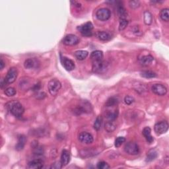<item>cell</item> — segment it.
I'll return each instance as SVG.
<instances>
[{"mask_svg": "<svg viewBox=\"0 0 169 169\" xmlns=\"http://www.w3.org/2000/svg\"><path fill=\"white\" fill-rule=\"evenodd\" d=\"M6 107L9 111L16 118L21 117L25 112L23 106L17 100H11L7 103Z\"/></svg>", "mask_w": 169, "mask_h": 169, "instance_id": "obj_1", "label": "cell"}, {"mask_svg": "<svg viewBox=\"0 0 169 169\" xmlns=\"http://www.w3.org/2000/svg\"><path fill=\"white\" fill-rule=\"evenodd\" d=\"M48 91L50 94L52 96H56L58 94L61 87V84L58 79H52L50 80L48 85Z\"/></svg>", "mask_w": 169, "mask_h": 169, "instance_id": "obj_2", "label": "cell"}, {"mask_svg": "<svg viewBox=\"0 0 169 169\" xmlns=\"http://www.w3.org/2000/svg\"><path fill=\"white\" fill-rule=\"evenodd\" d=\"M93 29V25L91 22H87L80 25L78 27V30L81 32V34L84 37H89L93 35V32L92 30Z\"/></svg>", "mask_w": 169, "mask_h": 169, "instance_id": "obj_3", "label": "cell"}, {"mask_svg": "<svg viewBox=\"0 0 169 169\" xmlns=\"http://www.w3.org/2000/svg\"><path fill=\"white\" fill-rule=\"evenodd\" d=\"M108 64L107 62L100 60L98 61H93V72L94 73H102L106 72L107 70Z\"/></svg>", "mask_w": 169, "mask_h": 169, "instance_id": "obj_4", "label": "cell"}, {"mask_svg": "<svg viewBox=\"0 0 169 169\" xmlns=\"http://www.w3.org/2000/svg\"><path fill=\"white\" fill-rule=\"evenodd\" d=\"M124 150L126 153L130 155H136L139 152V148L138 145L135 142L130 141L127 143L124 147Z\"/></svg>", "mask_w": 169, "mask_h": 169, "instance_id": "obj_5", "label": "cell"}, {"mask_svg": "<svg viewBox=\"0 0 169 169\" xmlns=\"http://www.w3.org/2000/svg\"><path fill=\"white\" fill-rule=\"evenodd\" d=\"M168 124L166 121H162L156 124L154 127V130L157 135L163 134L168 131Z\"/></svg>", "mask_w": 169, "mask_h": 169, "instance_id": "obj_6", "label": "cell"}, {"mask_svg": "<svg viewBox=\"0 0 169 169\" xmlns=\"http://www.w3.org/2000/svg\"><path fill=\"white\" fill-rule=\"evenodd\" d=\"M96 17L101 21H106L110 17V11L107 8H100L97 11Z\"/></svg>", "mask_w": 169, "mask_h": 169, "instance_id": "obj_7", "label": "cell"}, {"mask_svg": "<svg viewBox=\"0 0 169 169\" xmlns=\"http://www.w3.org/2000/svg\"><path fill=\"white\" fill-rule=\"evenodd\" d=\"M18 75V71L16 67H11L7 73V75L5 77V81H6L7 84L13 83L15 81V80Z\"/></svg>", "mask_w": 169, "mask_h": 169, "instance_id": "obj_8", "label": "cell"}, {"mask_svg": "<svg viewBox=\"0 0 169 169\" xmlns=\"http://www.w3.org/2000/svg\"><path fill=\"white\" fill-rule=\"evenodd\" d=\"M79 42V38L77 37L76 35L72 34H67L63 39V43L66 46H75Z\"/></svg>", "mask_w": 169, "mask_h": 169, "instance_id": "obj_9", "label": "cell"}, {"mask_svg": "<svg viewBox=\"0 0 169 169\" xmlns=\"http://www.w3.org/2000/svg\"><path fill=\"white\" fill-rule=\"evenodd\" d=\"M151 90L154 94L159 96H164L167 93V89L162 84H155L151 87Z\"/></svg>", "mask_w": 169, "mask_h": 169, "instance_id": "obj_10", "label": "cell"}, {"mask_svg": "<svg viewBox=\"0 0 169 169\" xmlns=\"http://www.w3.org/2000/svg\"><path fill=\"white\" fill-rule=\"evenodd\" d=\"M79 140L85 144H91L93 142V137L87 132H81L79 135Z\"/></svg>", "mask_w": 169, "mask_h": 169, "instance_id": "obj_11", "label": "cell"}, {"mask_svg": "<svg viewBox=\"0 0 169 169\" xmlns=\"http://www.w3.org/2000/svg\"><path fill=\"white\" fill-rule=\"evenodd\" d=\"M61 63L65 69L67 71H72L75 69V63L74 61L71 60V59L66 58V57H62L61 58Z\"/></svg>", "mask_w": 169, "mask_h": 169, "instance_id": "obj_12", "label": "cell"}, {"mask_svg": "<svg viewBox=\"0 0 169 169\" xmlns=\"http://www.w3.org/2000/svg\"><path fill=\"white\" fill-rule=\"evenodd\" d=\"M44 167V162L42 160L37 159L32 160L28 163V168L31 169H40Z\"/></svg>", "mask_w": 169, "mask_h": 169, "instance_id": "obj_13", "label": "cell"}, {"mask_svg": "<svg viewBox=\"0 0 169 169\" xmlns=\"http://www.w3.org/2000/svg\"><path fill=\"white\" fill-rule=\"evenodd\" d=\"M24 65L26 69H33L38 67L39 62L35 58H29L25 60Z\"/></svg>", "mask_w": 169, "mask_h": 169, "instance_id": "obj_14", "label": "cell"}, {"mask_svg": "<svg viewBox=\"0 0 169 169\" xmlns=\"http://www.w3.org/2000/svg\"><path fill=\"white\" fill-rule=\"evenodd\" d=\"M26 136L24 135H20L18 137V142L15 146V149L17 151H21L24 149L25 145L26 143Z\"/></svg>", "mask_w": 169, "mask_h": 169, "instance_id": "obj_15", "label": "cell"}, {"mask_svg": "<svg viewBox=\"0 0 169 169\" xmlns=\"http://www.w3.org/2000/svg\"><path fill=\"white\" fill-rule=\"evenodd\" d=\"M60 161L61 162L62 165H63V167L69 164V162L70 161V155L69 151L66 149L62 151Z\"/></svg>", "mask_w": 169, "mask_h": 169, "instance_id": "obj_16", "label": "cell"}, {"mask_svg": "<svg viewBox=\"0 0 169 169\" xmlns=\"http://www.w3.org/2000/svg\"><path fill=\"white\" fill-rule=\"evenodd\" d=\"M142 133H143V136L145 137V138L146 139V140L148 143H153L154 141V138L153 136L151 135V129L149 127H145L143 129Z\"/></svg>", "mask_w": 169, "mask_h": 169, "instance_id": "obj_17", "label": "cell"}, {"mask_svg": "<svg viewBox=\"0 0 169 169\" xmlns=\"http://www.w3.org/2000/svg\"><path fill=\"white\" fill-rule=\"evenodd\" d=\"M154 60V58L151 55H146L143 56V57H141L139 60V62L140 64L143 66H147L150 65Z\"/></svg>", "mask_w": 169, "mask_h": 169, "instance_id": "obj_18", "label": "cell"}, {"mask_svg": "<svg viewBox=\"0 0 169 169\" xmlns=\"http://www.w3.org/2000/svg\"><path fill=\"white\" fill-rule=\"evenodd\" d=\"M103 53L100 50H95L91 54V59L93 61H98L102 60Z\"/></svg>", "mask_w": 169, "mask_h": 169, "instance_id": "obj_19", "label": "cell"}, {"mask_svg": "<svg viewBox=\"0 0 169 169\" xmlns=\"http://www.w3.org/2000/svg\"><path fill=\"white\" fill-rule=\"evenodd\" d=\"M106 117L108 121H114L118 118V110H108L106 112Z\"/></svg>", "mask_w": 169, "mask_h": 169, "instance_id": "obj_20", "label": "cell"}, {"mask_svg": "<svg viewBox=\"0 0 169 169\" xmlns=\"http://www.w3.org/2000/svg\"><path fill=\"white\" fill-rule=\"evenodd\" d=\"M97 37L100 40L102 41H108L111 39V35L108 32L106 31H100L98 32Z\"/></svg>", "mask_w": 169, "mask_h": 169, "instance_id": "obj_21", "label": "cell"}, {"mask_svg": "<svg viewBox=\"0 0 169 169\" xmlns=\"http://www.w3.org/2000/svg\"><path fill=\"white\" fill-rule=\"evenodd\" d=\"M89 55V53L87 51H85V50H78L75 52V58L78 59V60H84L85 58H87V57Z\"/></svg>", "mask_w": 169, "mask_h": 169, "instance_id": "obj_22", "label": "cell"}, {"mask_svg": "<svg viewBox=\"0 0 169 169\" xmlns=\"http://www.w3.org/2000/svg\"><path fill=\"white\" fill-rule=\"evenodd\" d=\"M119 102V99L117 97H112L107 100V101L106 102L105 105L107 107H113V106L118 105V103Z\"/></svg>", "mask_w": 169, "mask_h": 169, "instance_id": "obj_23", "label": "cell"}, {"mask_svg": "<svg viewBox=\"0 0 169 169\" xmlns=\"http://www.w3.org/2000/svg\"><path fill=\"white\" fill-rule=\"evenodd\" d=\"M116 128V126L112 121H106L105 124V129L106 131L108 133L113 132Z\"/></svg>", "mask_w": 169, "mask_h": 169, "instance_id": "obj_24", "label": "cell"}, {"mask_svg": "<svg viewBox=\"0 0 169 169\" xmlns=\"http://www.w3.org/2000/svg\"><path fill=\"white\" fill-rule=\"evenodd\" d=\"M143 19L145 24L147 25H150L153 21L152 14L149 11H145L143 15Z\"/></svg>", "mask_w": 169, "mask_h": 169, "instance_id": "obj_25", "label": "cell"}, {"mask_svg": "<svg viewBox=\"0 0 169 169\" xmlns=\"http://www.w3.org/2000/svg\"><path fill=\"white\" fill-rule=\"evenodd\" d=\"M141 76L143 77L144 78L150 79V78H157V75L155 72H152V71L146 70V71H143V72L141 73Z\"/></svg>", "mask_w": 169, "mask_h": 169, "instance_id": "obj_26", "label": "cell"}, {"mask_svg": "<svg viewBox=\"0 0 169 169\" xmlns=\"http://www.w3.org/2000/svg\"><path fill=\"white\" fill-rule=\"evenodd\" d=\"M157 157V152L155 150H150L147 154V158L146 161L147 162H151L153 160H155Z\"/></svg>", "mask_w": 169, "mask_h": 169, "instance_id": "obj_27", "label": "cell"}, {"mask_svg": "<svg viewBox=\"0 0 169 169\" xmlns=\"http://www.w3.org/2000/svg\"><path fill=\"white\" fill-rule=\"evenodd\" d=\"M160 17L162 20L164 21L168 22L169 20V10L168 9L165 8L163 9L161 11V13H160Z\"/></svg>", "mask_w": 169, "mask_h": 169, "instance_id": "obj_28", "label": "cell"}, {"mask_svg": "<svg viewBox=\"0 0 169 169\" xmlns=\"http://www.w3.org/2000/svg\"><path fill=\"white\" fill-rule=\"evenodd\" d=\"M102 116H98L94 122V125H93L94 129L97 130V131H99V130H100V127H101V125H102Z\"/></svg>", "mask_w": 169, "mask_h": 169, "instance_id": "obj_29", "label": "cell"}, {"mask_svg": "<svg viewBox=\"0 0 169 169\" xmlns=\"http://www.w3.org/2000/svg\"><path fill=\"white\" fill-rule=\"evenodd\" d=\"M4 93L5 94V95L10 97L15 95L17 93V91L15 90V89H14L13 87H9L5 90Z\"/></svg>", "mask_w": 169, "mask_h": 169, "instance_id": "obj_30", "label": "cell"}, {"mask_svg": "<svg viewBox=\"0 0 169 169\" xmlns=\"http://www.w3.org/2000/svg\"><path fill=\"white\" fill-rule=\"evenodd\" d=\"M127 25H128V20L127 19H120V25H119V31H122L125 29Z\"/></svg>", "mask_w": 169, "mask_h": 169, "instance_id": "obj_31", "label": "cell"}, {"mask_svg": "<svg viewBox=\"0 0 169 169\" xmlns=\"http://www.w3.org/2000/svg\"><path fill=\"white\" fill-rule=\"evenodd\" d=\"M126 141V139L124 137H118L115 140V147H120L121 145H122L124 142Z\"/></svg>", "mask_w": 169, "mask_h": 169, "instance_id": "obj_32", "label": "cell"}, {"mask_svg": "<svg viewBox=\"0 0 169 169\" xmlns=\"http://www.w3.org/2000/svg\"><path fill=\"white\" fill-rule=\"evenodd\" d=\"M44 153V149L42 147L38 146L37 145L36 146L34 147V154L36 155H42Z\"/></svg>", "mask_w": 169, "mask_h": 169, "instance_id": "obj_33", "label": "cell"}, {"mask_svg": "<svg viewBox=\"0 0 169 169\" xmlns=\"http://www.w3.org/2000/svg\"><path fill=\"white\" fill-rule=\"evenodd\" d=\"M97 168L99 169H108L110 168V166L107 162L105 161H100L97 163Z\"/></svg>", "mask_w": 169, "mask_h": 169, "instance_id": "obj_34", "label": "cell"}, {"mask_svg": "<svg viewBox=\"0 0 169 169\" xmlns=\"http://www.w3.org/2000/svg\"><path fill=\"white\" fill-rule=\"evenodd\" d=\"M129 4V6L132 9H137L139 7V5H140V2L139 1H137V0L130 1Z\"/></svg>", "mask_w": 169, "mask_h": 169, "instance_id": "obj_35", "label": "cell"}, {"mask_svg": "<svg viewBox=\"0 0 169 169\" xmlns=\"http://www.w3.org/2000/svg\"><path fill=\"white\" fill-rule=\"evenodd\" d=\"M134 99H133V97H131V96H129L127 95L126 97H125L124 98V102H125L126 105H132V104L134 102Z\"/></svg>", "mask_w": 169, "mask_h": 169, "instance_id": "obj_36", "label": "cell"}, {"mask_svg": "<svg viewBox=\"0 0 169 169\" xmlns=\"http://www.w3.org/2000/svg\"><path fill=\"white\" fill-rule=\"evenodd\" d=\"M62 167H63V165H62L61 161L60 162H54V164L52 165L51 168H54V169H60Z\"/></svg>", "mask_w": 169, "mask_h": 169, "instance_id": "obj_37", "label": "cell"}, {"mask_svg": "<svg viewBox=\"0 0 169 169\" xmlns=\"http://www.w3.org/2000/svg\"><path fill=\"white\" fill-rule=\"evenodd\" d=\"M46 97V94L44 93V92H38L37 94L36 98L37 99L39 100H42L43 99H44Z\"/></svg>", "mask_w": 169, "mask_h": 169, "instance_id": "obj_38", "label": "cell"}, {"mask_svg": "<svg viewBox=\"0 0 169 169\" xmlns=\"http://www.w3.org/2000/svg\"><path fill=\"white\" fill-rule=\"evenodd\" d=\"M133 33H134L135 35H137V36H140V35L142 34V32L140 30V29H139L138 26H135L134 28H133Z\"/></svg>", "mask_w": 169, "mask_h": 169, "instance_id": "obj_39", "label": "cell"}, {"mask_svg": "<svg viewBox=\"0 0 169 169\" xmlns=\"http://www.w3.org/2000/svg\"><path fill=\"white\" fill-rule=\"evenodd\" d=\"M40 84L38 83V84H35L33 87H32V91L38 92V91L40 90Z\"/></svg>", "mask_w": 169, "mask_h": 169, "instance_id": "obj_40", "label": "cell"}, {"mask_svg": "<svg viewBox=\"0 0 169 169\" xmlns=\"http://www.w3.org/2000/svg\"><path fill=\"white\" fill-rule=\"evenodd\" d=\"M8 84L7 83L6 81H5V79H1V83H0V87H1V89H4V87L5 86H7Z\"/></svg>", "mask_w": 169, "mask_h": 169, "instance_id": "obj_41", "label": "cell"}, {"mask_svg": "<svg viewBox=\"0 0 169 169\" xmlns=\"http://www.w3.org/2000/svg\"><path fill=\"white\" fill-rule=\"evenodd\" d=\"M5 62L4 61V60H2V59H1V61H0V69H1V70L4 69L5 67Z\"/></svg>", "mask_w": 169, "mask_h": 169, "instance_id": "obj_42", "label": "cell"}, {"mask_svg": "<svg viewBox=\"0 0 169 169\" xmlns=\"http://www.w3.org/2000/svg\"><path fill=\"white\" fill-rule=\"evenodd\" d=\"M72 4H73L74 5H75V7H81V4L80 3L78 2V1H72Z\"/></svg>", "mask_w": 169, "mask_h": 169, "instance_id": "obj_43", "label": "cell"}]
</instances>
